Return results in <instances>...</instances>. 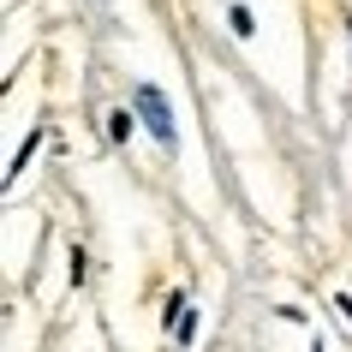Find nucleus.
<instances>
[{
  "mask_svg": "<svg viewBox=\"0 0 352 352\" xmlns=\"http://www.w3.org/2000/svg\"><path fill=\"white\" fill-rule=\"evenodd\" d=\"M138 113H144V126L162 138V144H173V108H167V96L155 90V84H138Z\"/></svg>",
  "mask_w": 352,
  "mask_h": 352,
  "instance_id": "1",
  "label": "nucleus"
},
{
  "mask_svg": "<svg viewBox=\"0 0 352 352\" xmlns=\"http://www.w3.org/2000/svg\"><path fill=\"white\" fill-rule=\"evenodd\" d=\"M108 138H120V144L131 138V113H126V108H120V113H108Z\"/></svg>",
  "mask_w": 352,
  "mask_h": 352,
  "instance_id": "2",
  "label": "nucleus"
}]
</instances>
